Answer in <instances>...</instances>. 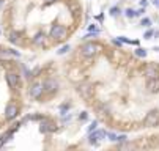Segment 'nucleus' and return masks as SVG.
Returning a JSON list of instances; mask_svg holds the SVG:
<instances>
[{
	"label": "nucleus",
	"mask_w": 159,
	"mask_h": 151,
	"mask_svg": "<svg viewBox=\"0 0 159 151\" xmlns=\"http://www.w3.org/2000/svg\"><path fill=\"white\" fill-rule=\"evenodd\" d=\"M80 51H82V55H85V57H93L95 54L99 51V46H96V44H93V43H87Z\"/></svg>",
	"instance_id": "2"
},
{
	"label": "nucleus",
	"mask_w": 159,
	"mask_h": 151,
	"mask_svg": "<svg viewBox=\"0 0 159 151\" xmlns=\"http://www.w3.org/2000/svg\"><path fill=\"white\" fill-rule=\"evenodd\" d=\"M43 85L41 84H33L32 87H30V94L33 96V98H39L41 94H43Z\"/></svg>",
	"instance_id": "8"
},
{
	"label": "nucleus",
	"mask_w": 159,
	"mask_h": 151,
	"mask_svg": "<svg viewBox=\"0 0 159 151\" xmlns=\"http://www.w3.org/2000/svg\"><path fill=\"white\" fill-rule=\"evenodd\" d=\"M14 55H13V52H11V49H3V51H0V58L2 60H10V58H13Z\"/></svg>",
	"instance_id": "12"
},
{
	"label": "nucleus",
	"mask_w": 159,
	"mask_h": 151,
	"mask_svg": "<svg viewBox=\"0 0 159 151\" xmlns=\"http://www.w3.org/2000/svg\"><path fill=\"white\" fill-rule=\"evenodd\" d=\"M6 80H8V85H10L11 88H16V87H17V82H19V77H17V74L10 72L8 76H6Z\"/></svg>",
	"instance_id": "10"
},
{
	"label": "nucleus",
	"mask_w": 159,
	"mask_h": 151,
	"mask_svg": "<svg viewBox=\"0 0 159 151\" xmlns=\"http://www.w3.org/2000/svg\"><path fill=\"white\" fill-rule=\"evenodd\" d=\"M110 14H112V16L117 14V8H112V10H110Z\"/></svg>",
	"instance_id": "23"
},
{
	"label": "nucleus",
	"mask_w": 159,
	"mask_h": 151,
	"mask_svg": "<svg viewBox=\"0 0 159 151\" xmlns=\"http://www.w3.org/2000/svg\"><path fill=\"white\" fill-rule=\"evenodd\" d=\"M39 129H41V132H51V131H54V129H55V126L52 125L49 120H43V121H41Z\"/></svg>",
	"instance_id": "9"
},
{
	"label": "nucleus",
	"mask_w": 159,
	"mask_h": 151,
	"mask_svg": "<svg viewBox=\"0 0 159 151\" xmlns=\"http://www.w3.org/2000/svg\"><path fill=\"white\" fill-rule=\"evenodd\" d=\"M43 88H44L47 93H52V91H55L58 88V82L55 80V79H47L44 84H43Z\"/></svg>",
	"instance_id": "4"
},
{
	"label": "nucleus",
	"mask_w": 159,
	"mask_h": 151,
	"mask_svg": "<svg viewBox=\"0 0 159 151\" xmlns=\"http://www.w3.org/2000/svg\"><path fill=\"white\" fill-rule=\"evenodd\" d=\"M136 54H137L139 57H147V51H145V49H137Z\"/></svg>",
	"instance_id": "17"
},
{
	"label": "nucleus",
	"mask_w": 159,
	"mask_h": 151,
	"mask_svg": "<svg viewBox=\"0 0 159 151\" xmlns=\"http://www.w3.org/2000/svg\"><path fill=\"white\" fill-rule=\"evenodd\" d=\"M5 116H6V120H14L17 116V107L14 104H10L5 110Z\"/></svg>",
	"instance_id": "7"
},
{
	"label": "nucleus",
	"mask_w": 159,
	"mask_h": 151,
	"mask_svg": "<svg viewBox=\"0 0 159 151\" xmlns=\"http://www.w3.org/2000/svg\"><path fill=\"white\" fill-rule=\"evenodd\" d=\"M143 74H145V77L150 79V80H154V79L159 77V71H157V68H156V66H148L147 69H145Z\"/></svg>",
	"instance_id": "6"
},
{
	"label": "nucleus",
	"mask_w": 159,
	"mask_h": 151,
	"mask_svg": "<svg viewBox=\"0 0 159 151\" xmlns=\"http://www.w3.org/2000/svg\"><path fill=\"white\" fill-rule=\"evenodd\" d=\"M106 135L109 137L112 142H118V135H115V134H110V132H106Z\"/></svg>",
	"instance_id": "15"
},
{
	"label": "nucleus",
	"mask_w": 159,
	"mask_h": 151,
	"mask_svg": "<svg viewBox=\"0 0 159 151\" xmlns=\"http://www.w3.org/2000/svg\"><path fill=\"white\" fill-rule=\"evenodd\" d=\"M77 91H79V94L82 96V98H90V94H92V90H90V87L88 85H80L79 88H77Z\"/></svg>",
	"instance_id": "11"
},
{
	"label": "nucleus",
	"mask_w": 159,
	"mask_h": 151,
	"mask_svg": "<svg viewBox=\"0 0 159 151\" xmlns=\"http://www.w3.org/2000/svg\"><path fill=\"white\" fill-rule=\"evenodd\" d=\"M96 126H98V121H93V123H92V126L88 128V131H90V132H92V131H95V129H96Z\"/></svg>",
	"instance_id": "21"
},
{
	"label": "nucleus",
	"mask_w": 159,
	"mask_h": 151,
	"mask_svg": "<svg viewBox=\"0 0 159 151\" xmlns=\"http://www.w3.org/2000/svg\"><path fill=\"white\" fill-rule=\"evenodd\" d=\"M153 5H159V0H153Z\"/></svg>",
	"instance_id": "25"
},
{
	"label": "nucleus",
	"mask_w": 159,
	"mask_h": 151,
	"mask_svg": "<svg viewBox=\"0 0 159 151\" xmlns=\"http://www.w3.org/2000/svg\"><path fill=\"white\" fill-rule=\"evenodd\" d=\"M46 3H54V2H57V0H44Z\"/></svg>",
	"instance_id": "24"
},
{
	"label": "nucleus",
	"mask_w": 159,
	"mask_h": 151,
	"mask_svg": "<svg viewBox=\"0 0 159 151\" xmlns=\"http://www.w3.org/2000/svg\"><path fill=\"white\" fill-rule=\"evenodd\" d=\"M68 51H70V46H63V47L58 51V55H63V54H66Z\"/></svg>",
	"instance_id": "19"
},
{
	"label": "nucleus",
	"mask_w": 159,
	"mask_h": 151,
	"mask_svg": "<svg viewBox=\"0 0 159 151\" xmlns=\"http://www.w3.org/2000/svg\"><path fill=\"white\" fill-rule=\"evenodd\" d=\"M44 33H38V35L33 38V43H35L36 46H43V43H44Z\"/></svg>",
	"instance_id": "13"
},
{
	"label": "nucleus",
	"mask_w": 159,
	"mask_h": 151,
	"mask_svg": "<svg viewBox=\"0 0 159 151\" xmlns=\"http://www.w3.org/2000/svg\"><path fill=\"white\" fill-rule=\"evenodd\" d=\"M126 17H136V11L131 10V8H128V10H126Z\"/></svg>",
	"instance_id": "16"
},
{
	"label": "nucleus",
	"mask_w": 159,
	"mask_h": 151,
	"mask_svg": "<svg viewBox=\"0 0 159 151\" xmlns=\"http://www.w3.org/2000/svg\"><path fill=\"white\" fill-rule=\"evenodd\" d=\"M153 35H154V32H153V30H148V32L143 35V38H145V39H150V38L153 36Z\"/></svg>",
	"instance_id": "20"
},
{
	"label": "nucleus",
	"mask_w": 159,
	"mask_h": 151,
	"mask_svg": "<svg viewBox=\"0 0 159 151\" xmlns=\"http://www.w3.org/2000/svg\"><path fill=\"white\" fill-rule=\"evenodd\" d=\"M66 35V29L63 25H54L51 29V36L52 38H63Z\"/></svg>",
	"instance_id": "3"
},
{
	"label": "nucleus",
	"mask_w": 159,
	"mask_h": 151,
	"mask_svg": "<svg viewBox=\"0 0 159 151\" xmlns=\"http://www.w3.org/2000/svg\"><path fill=\"white\" fill-rule=\"evenodd\" d=\"M102 137H106V131H96L93 134H90L88 142L92 143V145H98V142L102 140Z\"/></svg>",
	"instance_id": "5"
},
{
	"label": "nucleus",
	"mask_w": 159,
	"mask_h": 151,
	"mask_svg": "<svg viewBox=\"0 0 159 151\" xmlns=\"http://www.w3.org/2000/svg\"><path fill=\"white\" fill-rule=\"evenodd\" d=\"M17 39H19L17 33H11V35H10V41H11V43H17Z\"/></svg>",
	"instance_id": "14"
},
{
	"label": "nucleus",
	"mask_w": 159,
	"mask_h": 151,
	"mask_svg": "<svg viewBox=\"0 0 159 151\" xmlns=\"http://www.w3.org/2000/svg\"><path fill=\"white\" fill-rule=\"evenodd\" d=\"M142 25H143V27H150V25H151V20H150L148 17H143V19H142Z\"/></svg>",
	"instance_id": "18"
},
{
	"label": "nucleus",
	"mask_w": 159,
	"mask_h": 151,
	"mask_svg": "<svg viewBox=\"0 0 159 151\" xmlns=\"http://www.w3.org/2000/svg\"><path fill=\"white\" fill-rule=\"evenodd\" d=\"M147 5H148V2H147V0H142V2H140V6H143V8H145Z\"/></svg>",
	"instance_id": "22"
},
{
	"label": "nucleus",
	"mask_w": 159,
	"mask_h": 151,
	"mask_svg": "<svg viewBox=\"0 0 159 151\" xmlns=\"http://www.w3.org/2000/svg\"><path fill=\"white\" fill-rule=\"evenodd\" d=\"M159 123V113L157 110H151L145 116V126H156Z\"/></svg>",
	"instance_id": "1"
}]
</instances>
